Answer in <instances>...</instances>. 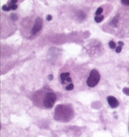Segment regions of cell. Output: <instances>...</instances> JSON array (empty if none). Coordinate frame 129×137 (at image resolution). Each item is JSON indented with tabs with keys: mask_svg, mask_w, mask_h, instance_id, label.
<instances>
[{
	"mask_svg": "<svg viewBox=\"0 0 129 137\" xmlns=\"http://www.w3.org/2000/svg\"><path fill=\"white\" fill-rule=\"evenodd\" d=\"M103 12V9L102 7H98V8L96 9V16H100Z\"/></svg>",
	"mask_w": 129,
	"mask_h": 137,
	"instance_id": "9c48e42d",
	"label": "cell"
},
{
	"mask_svg": "<svg viewBox=\"0 0 129 137\" xmlns=\"http://www.w3.org/2000/svg\"><path fill=\"white\" fill-rule=\"evenodd\" d=\"M9 7L11 8V9H12V10H16V9L18 8V6H17L16 4H10Z\"/></svg>",
	"mask_w": 129,
	"mask_h": 137,
	"instance_id": "7c38bea8",
	"label": "cell"
},
{
	"mask_svg": "<svg viewBox=\"0 0 129 137\" xmlns=\"http://www.w3.org/2000/svg\"><path fill=\"white\" fill-rule=\"evenodd\" d=\"M47 20L49 21V22H50V21L52 20V16H51V15H50V14L47 15Z\"/></svg>",
	"mask_w": 129,
	"mask_h": 137,
	"instance_id": "ac0fdd59",
	"label": "cell"
},
{
	"mask_svg": "<svg viewBox=\"0 0 129 137\" xmlns=\"http://www.w3.org/2000/svg\"><path fill=\"white\" fill-rule=\"evenodd\" d=\"M74 116V109L70 105L59 104L54 111V119L61 122H67L71 121Z\"/></svg>",
	"mask_w": 129,
	"mask_h": 137,
	"instance_id": "7a4b0ae2",
	"label": "cell"
},
{
	"mask_svg": "<svg viewBox=\"0 0 129 137\" xmlns=\"http://www.w3.org/2000/svg\"><path fill=\"white\" fill-rule=\"evenodd\" d=\"M128 131H129V119H128Z\"/></svg>",
	"mask_w": 129,
	"mask_h": 137,
	"instance_id": "7402d4cb",
	"label": "cell"
},
{
	"mask_svg": "<svg viewBox=\"0 0 129 137\" xmlns=\"http://www.w3.org/2000/svg\"><path fill=\"white\" fill-rule=\"evenodd\" d=\"M121 2L123 5L129 6V0H121Z\"/></svg>",
	"mask_w": 129,
	"mask_h": 137,
	"instance_id": "4fadbf2b",
	"label": "cell"
},
{
	"mask_svg": "<svg viewBox=\"0 0 129 137\" xmlns=\"http://www.w3.org/2000/svg\"><path fill=\"white\" fill-rule=\"evenodd\" d=\"M100 78H101V76H100L99 72L95 69H92L91 71L89 76L88 77L87 81H86L87 86L89 87L96 86L100 81Z\"/></svg>",
	"mask_w": 129,
	"mask_h": 137,
	"instance_id": "3957f363",
	"label": "cell"
},
{
	"mask_svg": "<svg viewBox=\"0 0 129 137\" xmlns=\"http://www.w3.org/2000/svg\"><path fill=\"white\" fill-rule=\"evenodd\" d=\"M35 105L44 109H51L56 101V95L51 90L43 89L35 93L32 99Z\"/></svg>",
	"mask_w": 129,
	"mask_h": 137,
	"instance_id": "6da1fadb",
	"label": "cell"
},
{
	"mask_svg": "<svg viewBox=\"0 0 129 137\" xmlns=\"http://www.w3.org/2000/svg\"><path fill=\"white\" fill-rule=\"evenodd\" d=\"M104 19V16L103 15H100V16H96L94 17V20L96 23H100Z\"/></svg>",
	"mask_w": 129,
	"mask_h": 137,
	"instance_id": "52a82bcc",
	"label": "cell"
},
{
	"mask_svg": "<svg viewBox=\"0 0 129 137\" xmlns=\"http://www.w3.org/2000/svg\"><path fill=\"white\" fill-rule=\"evenodd\" d=\"M11 18H12V19L13 21H16V19H18V16L16 14H11Z\"/></svg>",
	"mask_w": 129,
	"mask_h": 137,
	"instance_id": "5bb4252c",
	"label": "cell"
},
{
	"mask_svg": "<svg viewBox=\"0 0 129 137\" xmlns=\"http://www.w3.org/2000/svg\"><path fill=\"white\" fill-rule=\"evenodd\" d=\"M70 72L67 71V72H63L60 74V79H61V82H63L65 81V79H66L67 77L70 76Z\"/></svg>",
	"mask_w": 129,
	"mask_h": 137,
	"instance_id": "8992f818",
	"label": "cell"
},
{
	"mask_svg": "<svg viewBox=\"0 0 129 137\" xmlns=\"http://www.w3.org/2000/svg\"><path fill=\"white\" fill-rule=\"evenodd\" d=\"M123 91L124 94H125L126 95L129 96V88H124L123 89Z\"/></svg>",
	"mask_w": 129,
	"mask_h": 137,
	"instance_id": "2e32d148",
	"label": "cell"
},
{
	"mask_svg": "<svg viewBox=\"0 0 129 137\" xmlns=\"http://www.w3.org/2000/svg\"><path fill=\"white\" fill-rule=\"evenodd\" d=\"M107 102H108L109 106L113 109L118 107L119 105V102L117 100V99L113 96H109L107 97Z\"/></svg>",
	"mask_w": 129,
	"mask_h": 137,
	"instance_id": "5b68a950",
	"label": "cell"
},
{
	"mask_svg": "<svg viewBox=\"0 0 129 137\" xmlns=\"http://www.w3.org/2000/svg\"><path fill=\"white\" fill-rule=\"evenodd\" d=\"M18 2V0H11V2L10 4H16V3Z\"/></svg>",
	"mask_w": 129,
	"mask_h": 137,
	"instance_id": "d6986e66",
	"label": "cell"
},
{
	"mask_svg": "<svg viewBox=\"0 0 129 137\" xmlns=\"http://www.w3.org/2000/svg\"><path fill=\"white\" fill-rule=\"evenodd\" d=\"M53 79H54V76L52 75V74H50V75H49V80H53Z\"/></svg>",
	"mask_w": 129,
	"mask_h": 137,
	"instance_id": "ffe728a7",
	"label": "cell"
},
{
	"mask_svg": "<svg viewBox=\"0 0 129 137\" xmlns=\"http://www.w3.org/2000/svg\"><path fill=\"white\" fill-rule=\"evenodd\" d=\"M118 44H119V46L123 47L124 44H123V42H121V41H120V42H118Z\"/></svg>",
	"mask_w": 129,
	"mask_h": 137,
	"instance_id": "44dd1931",
	"label": "cell"
},
{
	"mask_svg": "<svg viewBox=\"0 0 129 137\" xmlns=\"http://www.w3.org/2000/svg\"><path fill=\"white\" fill-rule=\"evenodd\" d=\"M109 45L110 48H111V49H113L116 48V43H115L113 41H110V42H109Z\"/></svg>",
	"mask_w": 129,
	"mask_h": 137,
	"instance_id": "30bf717a",
	"label": "cell"
},
{
	"mask_svg": "<svg viewBox=\"0 0 129 137\" xmlns=\"http://www.w3.org/2000/svg\"><path fill=\"white\" fill-rule=\"evenodd\" d=\"M2 10L3 11H4V12H9L10 10H11V8L9 7V6H7V5H4L3 7H2Z\"/></svg>",
	"mask_w": 129,
	"mask_h": 137,
	"instance_id": "8fae6325",
	"label": "cell"
},
{
	"mask_svg": "<svg viewBox=\"0 0 129 137\" xmlns=\"http://www.w3.org/2000/svg\"><path fill=\"white\" fill-rule=\"evenodd\" d=\"M85 16H86L85 14H84L83 12H81V11H80V12H78V16L79 18H84Z\"/></svg>",
	"mask_w": 129,
	"mask_h": 137,
	"instance_id": "9a60e30c",
	"label": "cell"
},
{
	"mask_svg": "<svg viewBox=\"0 0 129 137\" xmlns=\"http://www.w3.org/2000/svg\"><path fill=\"white\" fill-rule=\"evenodd\" d=\"M42 19L40 17H36L34 26L31 28V34L36 35L42 29Z\"/></svg>",
	"mask_w": 129,
	"mask_h": 137,
	"instance_id": "277c9868",
	"label": "cell"
},
{
	"mask_svg": "<svg viewBox=\"0 0 129 137\" xmlns=\"http://www.w3.org/2000/svg\"><path fill=\"white\" fill-rule=\"evenodd\" d=\"M122 50V47L121 46H118L116 48V51L117 53H120Z\"/></svg>",
	"mask_w": 129,
	"mask_h": 137,
	"instance_id": "e0dca14e",
	"label": "cell"
},
{
	"mask_svg": "<svg viewBox=\"0 0 129 137\" xmlns=\"http://www.w3.org/2000/svg\"><path fill=\"white\" fill-rule=\"evenodd\" d=\"M74 85L72 83H70V84H69L68 85H66L65 86V89L66 91H71V90L74 89Z\"/></svg>",
	"mask_w": 129,
	"mask_h": 137,
	"instance_id": "ba28073f",
	"label": "cell"
}]
</instances>
